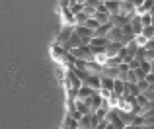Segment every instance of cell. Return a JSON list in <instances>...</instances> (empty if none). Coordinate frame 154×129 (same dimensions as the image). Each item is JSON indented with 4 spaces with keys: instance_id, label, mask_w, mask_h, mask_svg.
<instances>
[{
    "instance_id": "3957f363",
    "label": "cell",
    "mask_w": 154,
    "mask_h": 129,
    "mask_svg": "<svg viewBox=\"0 0 154 129\" xmlns=\"http://www.w3.org/2000/svg\"><path fill=\"white\" fill-rule=\"evenodd\" d=\"M72 33H74V27H72V26H66L63 31H60V35H59V41H60V43H66L68 39H70V35H72Z\"/></svg>"
},
{
    "instance_id": "277c9868",
    "label": "cell",
    "mask_w": 154,
    "mask_h": 129,
    "mask_svg": "<svg viewBox=\"0 0 154 129\" xmlns=\"http://www.w3.org/2000/svg\"><path fill=\"white\" fill-rule=\"evenodd\" d=\"M143 35L144 39H148V41H150V39H154V27L152 26H148V27H143Z\"/></svg>"
},
{
    "instance_id": "52a82bcc",
    "label": "cell",
    "mask_w": 154,
    "mask_h": 129,
    "mask_svg": "<svg viewBox=\"0 0 154 129\" xmlns=\"http://www.w3.org/2000/svg\"><path fill=\"white\" fill-rule=\"evenodd\" d=\"M150 72H152V74H154V61L150 63Z\"/></svg>"
},
{
    "instance_id": "7a4b0ae2",
    "label": "cell",
    "mask_w": 154,
    "mask_h": 129,
    "mask_svg": "<svg viewBox=\"0 0 154 129\" xmlns=\"http://www.w3.org/2000/svg\"><path fill=\"white\" fill-rule=\"evenodd\" d=\"M78 129H92V114H86L78 119Z\"/></svg>"
},
{
    "instance_id": "8992f818",
    "label": "cell",
    "mask_w": 154,
    "mask_h": 129,
    "mask_svg": "<svg viewBox=\"0 0 154 129\" xmlns=\"http://www.w3.org/2000/svg\"><path fill=\"white\" fill-rule=\"evenodd\" d=\"M144 49H146V51H154V39H150V41L144 45Z\"/></svg>"
},
{
    "instance_id": "6da1fadb",
    "label": "cell",
    "mask_w": 154,
    "mask_h": 129,
    "mask_svg": "<svg viewBox=\"0 0 154 129\" xmlns=\"http://www.w3.org/2000/svg\"><path fill=\"white\" fill-rule=\"evenodd\" d=\"M135 6H137V2H119V16L131 20L133 16H137Z\"/></svg>"
},
{
    "instance_id": "ba28073f",
    "label": "cell",
    "mask_w": 154,
    "mask_h": 129,
    "mask_svg": "<svg viewBox=\"0 0 154 129\" xmlns=\"http://www.w3.org/2000/svg\"><path fill=\"white\" fill-rule=\"evenodd\" d=\"M152 27H154V16H152Z\"/></svg>"
},
{
    "instance_id": "5b68a950",
    "label": "cell",
    "mask_w": 154,
    "mask_h": 129,
    "mask_svg": "<svg viewBox=\"0 0 154 129\" xmlns=\"http://www.w3.org/2000/svg\"><path fill=\"white\" fill-rule=\"evenodd\" d=\"M84 27H88V30H90V31H96V30H98V27H100V24L96 22L94 18H88V20H86V24H84Z\"/></svg>"
}]
</instances>
